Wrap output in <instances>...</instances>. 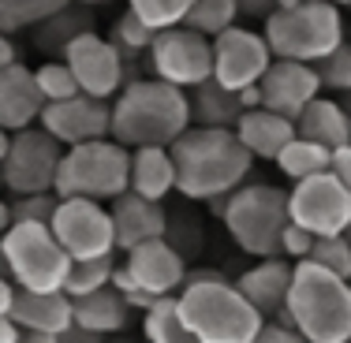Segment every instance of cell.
Wrapping results in <instances>:
<instances>
[{
  "label": "cell",
  "instance_id": "obj_29",
  "mask_svg": "<svg viewBox=\"0 0 351 343\" xmlns=\"http://www.w3.org/2000/svg\"><path fill=\"white\" fill-rule=\"evenodd\" d=\"M277 168L288 175L291 183L311 179V175L332 168V149L322 146V142H314V138L295 135V138L288 142V146H284V153L277 157Z\"/></svg>",
  "mask_w": 351,
  "mask_h": 343
},
{
  "label": "cell",
  "instance_id": "obj_47",
  "mask_svg": "<svg viewBox=\"0 0 351 343\" xmlns=\"http://www.w3.org/2000/svg\"><path fill=\"white\" fill-rule=\"evenodd\" d=\"M23 343H56V336H45V332H27Z\"/></svg>",
  "mask_w": 351,
  "mask_h": 343
},
{
  "label": "cell",
  "instance_id": "obj_49",
  "mask_svg": "<svg viewBox=\"0 0 351 343\" xmlns=\"http://www.w3.org/2000/svg\"><path fill=\"white\" fill-rule=\"evenodd\" d=\"M329 4H340V8H351V0H329Z\"/></svg>",
  "mask_w": 351,
  "mask_h": 343
},
{
  "label": "cell",
  "instance_id": "obj_48",
  "mask_svg": "<svg viewBox=\"0 0 351 343\" xmlns=\"http://www.w3.org/2000/svg\"><path fill=\"white\" fill-rule=\"evenodd\" d=\"M105 343H138V340H131V336H123V332H116V336H108Z\"/></svg>",
  "mask_w": 351,
  "mask_h": 343
},
{
  "label": "cell",
  "instance_id": "obj_4",
  "mask_svg": "<svg viewBox=\"0 0 351 343\" xmlns=\"http://www.w3.org/2000/svg\"><path fill=\"white\" fill-rule=\"evenodd\" d=\"M213 213L224 220V231L250 257H280L284 231L291 224L288 190L273 183H243L232 194L213 198Z\"/></svg>",
  "mask_w": 351,
  "mask_h": 343
},
{
  "label": "cell",
  "instance_id": "obj_15",
  "mask_svg": "<svg viewBox=\"0 0 351 343\" xmlns=\"http://www.w3.org/2000/svg\"><path fill=\"white\" fill-rule=\"evenodd\" d=\"M41 127L56 135L64 146L112 138V101L94 94H75L68 101H49L41 112Z\"/></svg>",
  "mask_w": 351,
  "mask_h": 343
},
{
  "label": "cell",
  "instance_id": "obj_1",
  "mask_svg": "<svg viewBox=\"0 0 351 343\" xmlns=\"http://www.w3.org/2000/svg\"><path fill=\"white\" fill-rule=\"evenodd\" d=\"M176 157V190L191 202H213L243 187L254 153L243 146V138L232 127H198L191 123L172 142Z\"/></svg>",
  "mask_w": 351,
  "mask_h": 343
},
{
  "label": "cell",
  "instance_id": "obj_43",
  "mask_svg": "<svg viewBox=\"0 0 351 343\" xmlns=\"http://www.w3.org/2000/svg\"><path fill=\"white\" fill-rule=\"evenodd\" d=\"M280 8V0H239V15L243 19H269Z\"/></svg>",
  "mask_w": 351,
  "mask_h": 343
},
{
  "label": "cell",
  "instance_id": "obj_40",
  "mask_svg": "<svg viewBox=\"0 0 351 343\" xmlns=\"http://www.w3.org/2000/svg\"><path fill=\"white\" fill-rule=\"evenodd\" d=\"M112 283H116V288L123 291V298H128L131 306H135V309H142V314H146V309L157 303V295H154V291H146V288H142V283H138V280H135V276H131L128 269H123V265H120V269H116Z\"/></svg>",
  "mask_w": 351,
  "mask_h": 343
},
{
  "label": "cell",
  "instance_id": "obj_39",
  "mask_svg": "<svg viewBox=\"0 0 351 343\" xmlns=\"http://www.w3.org/2000/svg\"><path fill=\"white\" fill-rule=\"evenodd\" d=\"M314 242H317V236L311 228H303V224L291 220L288 231H284V257H291V262H306L311 250H314Z\"/></svg>",
  "mask_w": 351,
  "mask_h": 343
},
{
  "label": "cell",
  "instance_id": "obj_52",
  "mask_svg": "<svg viewBox=\"0 0 351 343\" xmlns=\"http://www.w3.org/2000/svg\"><path fill=\"white\" fill-rule=\"evenodd\" d=\"M348 239H351V228H348Z\"/></svg>",
  "mask_w": 351,
  "mask_h": 343
},
{
  "label": "cell",
  "instance_id": "obj_51",
  "mask_svg": "<svg viewBox=\"0 0 351 343\" xmlns=\"http://www.w3.org/2000/svg\"><path fill=\"white\" fill-rule=\"evenodd\" d=\"M344 105H348V112H351V94H344Z\"/></svg>",
  "mask_w": 351,
  "mask_h": 343
},
{
  "label": "cell",
  "instance_id": "obj_50",
  "mask_svg": "<svg viewBox=\"0 0 351 343\" xmlns=\"http://www.w3.org/2000/svg\"><path fill=\"white\" fill-rule=\"evenodd\" d=\"M82 4H108V0H82Z\"/></svg>",
  "mask_w": 351,
  "mask_h": 343
},
{
  "label": "cell",
  "instance_id": "obj_9",
  "mask_svg": "<svg viewBox=\"0 0 351 343\" xmlns=\"http://www.w3.org/2000/svg\"><path fill=\"white\" fill-rule=\"evenodd\" d=\"M64 153H68V146L56 135H49L45 127L4 131V138H0V179H4L8 194L56 190Z\"/></svg>",
  "mask_w": 351,
  "mask_h": 343
},
{
  "label": "cell",
  "instance_id": "obj_16",
  "mask_svg": "<svg viewBox=\"0 0 351 343\" xmlns=\"http://www.w3.org/2000/svg\"><path fill=\"white\" fill-rule=\"evenodd\" d=\"M262 86V105L273 108V112H284L291 120L303 116V108L322 97V75H317L314 64H303V60H273V68L265 71V79L258 82Z\"/></svg>",
  "mask_w": 351,
  "mask_h": 343
},
{
  "label": "cell",
  "instance_id": "obj_10",
  "mask_svg": "<svg viewBox=\"0 0 351 343\" xmlns=\"http://www.w3.org/2000/svg\"><path fill=\"white\" fill-rule=\"evenodd\" d=\"M213 68H217L213 38L195 30V27H187V23L161 30L154 49H149V71L165 82L183 86V90H195L202 82H210Z\"/></svg>",
  "mask_w": 351,
  "mask_h": 343
},
{
  "label": "cell",
  "instance_id": "obj_28",
  "mask_svg": "<svg viewBox=\"0 0 351 343\" xmlns=\"http://www.w3.org/2000/svg\"><path fill=\"white\" fill-rule=\"evenodd\" d=\"M146 343H202L195 336V329L187 325L180 309V295H165L146 309V321H142Z\"/></svg>",
  "mask_w": 351,
  "mask_h": 343
},
{
  "label": "cell",
  "instance_id": "obj_34",
  "mask_svg": "<svg viewBox=\"0 0 351 343\" xmlns=\"http://www.w3.org/2000/svg\"><path fill=\"white\" fill-rule=\"evenodd\" d=\"M236 19H239V0H195V8L187 15V27L217 38L228 27H236Z\"/></svg>",
  "mask_w": 351,
  "mask_h": 343
},
{
  "label": "cell",
  "instance_id": "obj_45",
  "mask_svg": "<svg viewBox=\"0 0 351 343\" xmlns=\"http://www.w3.org/2000/svg\"><path fill=\"white\" fill-rule=\"evenodd\" d=\"M23 336H27V329L12 314H0V343H23Z\"/></svg>",
  "mask_w": 351,
  "mask_h": 343
},
{
  "label": "cell",
  "instance_id": "obj_11",
  "mask_svg": "<svg viewBox=\"0 0 351 343\" xmlns=\"http://www.w3.org/2000/svg\"><path fill=\"white\" fill-rule=\"evenodd\" d=\"M291 220L311 228L314 236H344L351 228V187L329 172H317L311 179H299L288 190Z\"/></svg>",
  "mask_w": 351,
  "mask_h": 343
},
{
  "label": "cell",
  "instance_id": "obj_27",
  "mask_svg": "<svg viewBox=\"0 0 351 343\" xmlns=\"http://www.w3.org/2000/svg\"><path fill=\"white\" fill-rule=\"evenodd\" d=\"M90 8L94 4L75 0V4L64 8V12H56L53 19L38 23L34 27V45L41 49V53H49V56H64L82 34L94 30V12H90Z\"/></svg>",
  "mask_w": 351,
  "mask_h": 343
},
{
  "label": "cell",
  "instance_id": "obj_18",
  "mask_svg": "<svg viewBox=\"0 0 351 343\" xmlns=\"http://www.w3.org/2000/svg\"><path fill=\"white\" fill-rule=\"evenodd\" d=\"M45 94H41L38 71L27 64H12V68H0V127L4 131H23L41 123L45 112Z\"/></svg>",
  "mask_w": 351,
  "mask_h": 343
},
{
  "label": "cell",
  "instance_id": "obj_7",
  "mask_svg": "<svg viewBox=\"0 0 351 343\" xmlns=\"http://www.w3.org/2000/svg\"><path fill=\"white\" fill-rule=\"evenodd\" d=\"M4 276H12L27 291H64L75 257L68 254L56 239L53 224H34V220H15L4 228Z\"/></svg>",
  "mask_w": 351,
  "mask_h": 343
},
{
  "label": "cell",
  "instance_id": "obj_12",
  "mask_svg": "<svg viewBox=\"0 0 351 343\" xmlns=\"http://www.w3.org/2000/svg\"><path fill=\"white\" fill-rule=\"evenodd\" d=\"M56 239L68 246L71 257H105L116 254V220L112 209L94 198H60L53 216Z\"/></svg>",
  "mask_w": 351,
  "mask_h": 343
},
{
  "label": "cell",
  "instance_id": "obj_22",
  "mask_svg": "<svg viewBox=\"0 0 351 343\" xmlns=\"http://www.w3.org/2000/svg\"><path fill=\"white\" fill-rule=\"evenodd\" d=\"M236 135L243 138V146L254 153V161H277L284 153V146H288L291 138L299 135L295 120L284 112H273V108H247L243 120H239Z\"/></svg>",
  "mask_w": 351,
  "mask_h": 343
},
{
  "label": "cell",
  "instance_id": "obj_41",
  "mask_svg": "<svg viewBox=\"0 0 351 343\" xmlns=\"http://www.w3.org/2000/svg\"><path fill=\"white\" fill-rule=\"evenodd\" d=\"M250 343H311L295 325H284V321H265L262 332H258Z\"/></svg>",
  "mask_w": 351,
  "mask_h": 343
},
{
  "label": "cell",
  "instance_id": "obj_17",
  "mask_svg": "<svg viewBox=\"0 0 351 343\" xmlns=\"http://www.w3.org/2000/svg\"><path fill=\"white\" fill-rule=\"evenodd\" d=\"M123 269L135 276L146 291H154L157 298L180 295L183 283H187V265H183V254L172 246L169 239H149V242H142V246L128 250Z\"/></svg>",
  "mask_w": 351,
  "mask_h": 343
},
{
  "label": "cell",
  "instance_id": "obj_44",
  "mask_svg": "<svg viewBox=\"0 0 351 343\" xmlns=\"http://www.w3.org/2000/svg\"><path fill=\"white\" fill-rule=\"evenodd\" d=\"M332 175H337L344 187H351V142L340 149H332Z\"/></svg>",
  "mask_w": 351,
  "mask_h": 343
},
{
  "label": "cell",
  "instance_id": "obj_37",
  "mask_svg": "<svg viewBox=\"0 0 351 343\" xmlns=\"http://www.w3.org/2000/svg\"><path fill=\"white\" fill-rule=\"evenodd\" d=\"M311 262L325 265L329 272L351 280V239H348V231L344 236H317L314 250H311Z\"/></svg>",
  "mask_w": 351,
  "mask_h": 343
},
{
  "label": "cell",
  "instance_id": "obj_38",
  "mask_svg": "<svg viewBox=\"0 0 351 343\" xmlns=\"http://www.w3.org/2000/svg\"><path fill=\"white\" fill-rule=\"evenodd\" d=\"M322 75V86L332 94H351V41H344L340 49H332L325 60L314 64Z\"/></svg>",
  "mask_w": 351,
  "mask_h": 343
},
{
  "label": "cell",
  "instance_id": "obj_6",
  "mask_svg": "<svg viewBox=\"0 0 351 343\" xmlns=\"http://www.w3.org/2000/svg\"><path fill=\"white\" fill-rule=\"evenodd\" d=\"M265 38L280 60L317 64L344 45V15L329 0H303L295 8H277L265 19Z\"/></svg>",
  "mask_w": 351,
  "mask_h": 343
},
{
  "label": "cell",
  "instance_id": "obj_42",
  "mask_svg": "<svg viewBox=\"0 0 351 343\" xmlns=\"http://www.w3.org/2000/svg\"><path fill=\"white\" fill-rule=\"evenodd\" d=\"M105 340H108V336H101V332H94V329H86V325H79V321L56 336V343H105Z\"/></svg>",
  "mask_w": 351,
  "mask_h": 343
},
{
  "label": "cell",
  "instance_id": "obj_5",
  "mask_svg": "<svg viewBox=\"0 0 351 343\" xmlns=\"http://www.w3.org/2000/svg\"><path fill=\"white\" fill-rule=\"evenodd\" d=\"M291 325L311 343L351 340V280L329 272L317 262H295V280L288 291Z\"/></svg>",
  "mask_w": 351,
  "mask_h": 343
},
{
  "label": "cell",
  "instance_id": "obj_53",
  "mask_svg": "<svg viewBox=\"0 0 351 343\" xmlns=\"http://www.w3.org/2000/svg\"><path fill=\"white\" fill-rule=\"evenodd\" d=\"M348 343H351V340H348Z\"/></svg>",
  "mask_w": 351,
  "mask_h": 343
},
{
  "label": "cell",
  "instance_id": "obj_2",
  "mask_svg": "<svg viewBox=\"0 0 351 343\" xmlns=\"http://www.w3.org/2000/svg\"><path fill=\"white\" fill-rule=\"evenodd\" d=\"M195 123L191 90L165 79H135L112 101V138L123 146H172Z\"/></svg>",
  "mask_w": 351,
  "mask_h": 343
},
{
  "label": "cell",
  "instance_id": "obj_46",
  "mask_svg": "<svg viewBox=\"0 0 351 343\" xmlns=\"http://www.w3.org/2000/svg\"><path fill=\"white\" fill-rule=\"evenodd\" d=\"M12 64H19V45H15L12 34H4V41H0V68H12Z\"/></svg>",
  "mask_w": 351,
  "mask_h": 343
},
{
  "label": "cell",
  "instance_id": "obj_24",
  "mask_svg": "<svg viewBox=\"0 0 351 343\" xmlns=\"http://www.w3.org/2000/svg\"><path fill=\"white\" fill-rule=\"evenodd\" d=\"M131 306L123 298V291L116 283H108L101 291H90V295L75 298V321L86 325V329L101 332V336H116L131 325Z\"/></svg>",
  "mask_w": 351,
  "mask_h": 343
},
{
  "label": "cell",
  "instance_id": "obj_23",
  "mask_svg": "<svg viewBox=\"0 0 351 343\" xmlns=\"http://www.w3.org/2000/svg\"><path fill=\"white\" fill-rule=\"evenodd\" d=\"M131 190L165 202L176 190V157L172 146H138L131 149Z\"/></svg>",
  "mask_w": 351,
  "mask_h": 343
},
{
  "label": "cell",
  "instance_id": "obj_35",
  "mask_svg": "<svg viewBox=\"0 0 351 343\" xmlns=\"http://www.w3.org/2000/svg\"><path fill=\"white\" fill-rule=\"evenodd\" d=\"M128 8H131V12H138L154 30H169V27L187 23L195 0H128Z\"/></svg>",
  "mask_w": 351,
  "mask_h": 343
},
{
  "label": "cell",
  "instance_id": "obj_8",
  "mask_svg": "<svg viewBox=\"0 0 351 343\" xmlns=\"http://www.w3.org/2000/svg\"><path fill=\"white\" fill-rule=\"evenodd\" d=\"M131 190V146L116 138H97L68 146L56 175L60 198H94V202H116Z\"/></svg>",
  "mask_w": 351,
  "mask_h": 343
},
{
  "label": "cell",
  "instance_id": "obj_14",
  "mask_svg": "<svg viewBox=\"0 0 351 343\" xmlns=\"http://www.w3.org/2000/svg\"><path fill=\"white\" fill-rule=\"evenodd\" d=\"M64 60L71 64L75 79H79V86H82V94L105 97V101H112V97L131 82L128 56L116 49L112 38H101L97 30L82 34L68 53H64Z\"/></svg>",
  "mask_w": 351,
  "mask_h": 343
},
{
  "label": "cell",
  "instance_id": "obj_36",
  "mask_svg": "<svg viewBox=\"0 0 351 343\" xmlns=\"http://www.w3.org/2000/svg\"><path fill=\"white\" fill-rule=\"evenodd\" d=\"M38 82H41V94H45V101H68V97L82 94L79 79H75L71 64L64 60V56L41 64V68H38Z\"/></svg>",
  "mask_w": 351,
  "mask_h": 343
},
{
  "label": "cell",
  "instance_id": "obj_30",
  "mask_svg": "<svg viewBox=\"0 0 351 343\" xmlns=\"http://www.w3.org/2000/svg\"><path fill=\"white\" fill-rule=\"evenodd\" d=\"M75 0H0V27L4 34H19V30H34L38 23L53 19Z\"/></svg>",
  "mask_w": 351,
  "mask_h": 343
},
{
  "label": "cell",
  "instance_id": "obj_20",
  "mask_svg": "<svg viewBox=\"0 0 351 343\" xmlns=\"http://www.w3.org/2000/svg\"><path fill=\"white\" fill-rule=\"evenodd\" d=\"M291 280H295V262L280 254V257H258L254 269H247L236 283L250 303L262 309L265 321H273L280 309H288Z\"/></svg>",
  "mask_w": 351,
  "mask_h": 343
},
{
  "label": "cell",
  "instance_id": "obj_26",
  "mask_svg": "<svg viewBox=\"0 0 351 343\" xmlns=\"http://www.w3.org/2000/svg\"><path fill=\"white\" fill-rule=\"evenodd\" d=\"M247 105L239 97V90H228L224 82H202V86L191 90V116H195L198 127H239Z\"/></svg>",
  "mask_w": 351,
  "mask_h": 343
},
{
  "label": "cell",
  "instance_id": "obj_25",
  "mask_svg": "<svg viewBox=\"0 0 351 343\" xmlns=\"http://www.w3.org/2000/svg\"><path fill=\"white\" fill-rule=\"evenodd\" d=\"M299 135L314 138L329 149H340L351 142V112L344 101H332V97H314L311 105L303 108V116L295 120Z\"/></svg>",
  "mask_w": 351,
  "mask_h": 343
},
{
  "label": "cell",
  "instance_id": "obj_32",
  "mask_svg": "<svg viewBox=\"0 0 351 343\" xmlns=\"http://www.w3.org/2000/svg\"><path fill=\"white\" fill-rule=\"evenodd\" d=\"M112 276H116V257L112 254H105V257H75L64 291H68L71 298H82V295H90V291L108 288Z\"/></svg>",
  "mask_w": 351,
  "mask_h": 343
},
{
  "label": "cell",
  "instance_id": "obj_31",
  "mask_svg": "<svg viewBox=\"0 0 351 343\" xmlns=\"http://www.w3.org/2000/svg\"><path fill=\"white\" fill-rule=\"evenodd\" d=\"M157 34H161V30H154L138 12H131V8H128V12H123L120 19L112 23V34H108V38H112L116 49L128 56V64H135L138 56H149V49H154Z\"/></svg>",
  "mask_w": 351,
  "mask_h": 343
},
{
  "label": "cell",
  "instance_id": "obj_21",
  "mask_svg": "<svg viewBox=\"0 0 351 343\" xmlns=\"http://www.w3.org/2000/svg\"><path fill=\"white\" fill-rule=\"evenodd\" d=\"M27 332H45V336H60L64 329L75 325V298L68 291H27L19 288L15 306L8 309Z\"/></svg>",
  "mask_w": 351,
  "mask_h": 343
},
{
  "label": "cell",
  "instance_id": "obj_19",
  "mask_svg": "<svg viewBox=\"0 0 351 343\" xmlns=\"http://www.w3.org/2000/svg\"><path fill=\"white\" fill-rule=\"evenodd\" d=\"M116 220V250H135L149 239H165L169 236V213L161 202L138 194V190H123L116 202H108Z\"/></svg>",
  "mask_w": 351,
  "mask_h": 343
},
{
  "label": "cell",
  "instance_id": "obj_33",
  "mask_svg": "<svg viewBox=\"0 0 351 343\" xmlns=\"http://www.w3.org/2000/svg\"><path fill=\"white\" fill-rule=\"evenodd\" d=\"M56 209H60V194H56V190H41V194H12V202H4V228H12L15 220L53 224Z\"/></svg>",
  "mask_w": 351,
  "mask_h": 343
},
{
  "label": "cell",
  "instance_id": "obj_3",
  "mask_svg": "<svg viewBox=\"0 0 351 343\" xmlns=\"http://www.w3.org/2000/svg\"><path fill=\"white\" fill-rule=\"evenodd\" d=\"M180 309L202 343H250L265 325L262 309L239 291V283H228L217 272L187 276Z\"/></svg>",
  "mask_w": 351,
  "mask_h": 343
},
{
  "label": "cell",
  "instance_id": "obj_13",
  "mask_svg": "<svg viewBox=\"0 0 351 343\" xmlns=\"http://www.w3.org/2000/svg\"><path fill=\"white\" fill-rule=\"evenodd\" d=\"M213 53H217L213 79L224 82L228 90L258 86V82L265 79V71L273 68V60H277L269 38L250 30V27H228L224 34H217Z\"/></svg>",
  "mask_w": 351,
  "mask_h": 343
}]
</instances>
